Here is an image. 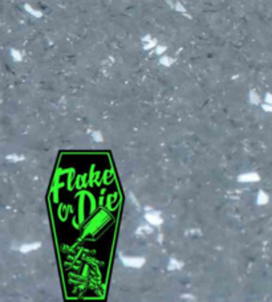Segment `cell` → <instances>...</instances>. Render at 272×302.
<instances>
[{"instance_id":"cell-1","label":"cell","mask_w":272,"mask_h":302,"mask_svg":"<svg viewBox=\"0 0 272 302\" xmlns=\"http://www.w3.org/2000/svg\"><path fill=\"white\" fill-rule=\"evenodd\" d=\"M120 259L124 262L125 266H129V268H141L145 264V259L143 257H125L121 254Z\"/></svg>"},{"instance_id":"cell-2","label":"cell","mask_w":272,"mask_h":302,"mask_svg":"<svg viewBox=\"0 0 272 302\" xmlns=\"http://www.w3.org/2000/svg\"><path fill=\"white\" fill-rule=\"evenodd\" d=\"M145 217H146V220L150 223L151 225H161V224H162V217H161L159 212H157V211H149V212H146Z\"/></svg>"},{"instance_id":"cell-3","label":"cell","mask_w":272,"mask_h":302,"mask_svg":"<svg viewBox=\"0 0 272 302\" xmlns=\"http://www.w3.org/2000/svg\"><path fill=\"white\" fill-rule=\"evenodd\" d=\"M238 180L240 183H252V182H259L260 178L255 172H248V174H242L238 178Z\"/></svg>"},{"instance_id":"cell-4","label":"cell","mask_w":272,"mask_h":302,"mask_svg":"<svg viewBox=\"0 0 272 302\" xmlns=\"http://www.w3.org/2000/svg\"><path fill=\"white\" fill-rule=\"evenodd\" d=\"M41 247L40 243H33V244H24L21 245V247L19 248V250L21 252V253H28V252L31 250H35V249H38Z\"/></svg>"},{"instance_id":"cell-5","label":"cell","mask_w":272,"mask_h":302,"mask_svg":"<svg viewBox=\"0 0 272 302\" xmlns=\"http://www.w3.org/2000/svg\"><path fill=\"white\" fill-rule=\"evenodd\" d=\"M24 8H25V11H27V12H28L29 15L35 16V18H41V16H43V12H40V11H37V9H35V8H32L29 4H25V5H24Z\"/></svg>"},{"instance_id":"cell-6","label":"cell","mask_w":272,"mask_h":302,"mask_svg":"<svg viewBox=\"0 0 272 302\" xmlns=\"http://www.w3.org/2000/svg\"><path fill=\"white\" fill-rule=\"evenodd\" d=\"M182 266L183 265H182L181 261L175 260V259H170V262H169V269L170 270H178V269H181Z\"/></svg>"},{"instance_id":"cell-7","label":"cell","mask_w":272,"mask_h":302,"mask_svg":"<svg viewBox=\"0 0 272 302\" xmlns=\"http://www.w3.org/2000/svg\"><path fill=\"white\" fill-rule=\"evenodd\" d=\"M171 5H173V8L175 9V11H178V12H181V13H183V15H186L187 18H190L187 13H186V8L183 7V5L181 4V2H178V0H175L174 3H171Z\"/></svg>"},{"instance_id":"cell-8","label":"cell","mask_w":272,"mask_h":302,"mask_svg":"<svg viewBox=\"0 0 272 302\" xmlns=\"http://www.w3.org/2000/svg\"><path fill=\"white\" fill-rule=\"evenodd\" d=\"M174 58H171V57H169V56H162V57L159 58V64L161 65H163V66H170L171 64L174 63Z\"/></svg>"},{"instance_id":"cell-9","label":"cell","mask_w":272,"mask_h":302,"mask_svg":"<svg viewBox=\"0 0 272 302\" xmlns=\"http://www.w3.org/2000/svg\"><path fill=\"white\" fill-rule=\"evenodd\" d=\"M267 201H268V196L265 195V192L264 191H259V194H258V201H256V203L259 205H262V204H265Z\"/></svg>"},{"instance_id":"cell-10","label":"cell","mask_w":272,"mask_h":302,"mask_svg":"<svg viewBox=\"0 0 272 302\" xmlns=\"http://www.w3.org/2000/svg\"><path fill=\"white\" fill-rule=\"evenodd\" d=\"M249 102L255 103V105H259V102H260V98H259V96L256 94V92H255V90L249 92Z\"/></svg>"},{"instance_id":"cell-11","label":"cell","mask_w":272,"mask_h":302,"mask_svg":"<svg viewBox=\"0 0 272 302\" xmlns=\"http://www.w3.org/2000/svg\"><path fill=\"white\" fill-rule=\"evenodd\" d=\"M11 56H12V58L15 61H18V63L23 60V54H21V52H19V50H16V49H11Z\"/></svg>"},{"instance_id":"cell-12","label":"cell","mask_w":272,"mask_h":302,"mask_svg":"<svg viewBox=\"0 0 272 302\" xmlns=\"http://www.w3.org/2000/svg\"><path fill=\"white\" fill-rule=\"evenodd\" d=\"M157 45H158V41L155 40V38H151V40L149 41V43H145V45H143V49H145V50H150V49L155 48Z\"/></svg>"},{"instance_id":"cell-13","label":"cell","mask_w":272,"mask_h":302,"mask_svg":"<svg viewBox=\"0 0 272 302\" xmlns=\"http://www.w3.org/2000/svg\"><path fill=\"white\" fill-rule=\"evenodd\" d=\"M7 159L11 160V162H20V160H23V156H19V155L12 154V155H8Z\"/></svg>"},{"instance_id":"cell-14","label":"cell","mask_w":272,"mask_h":302,"mask_svg":"<svg viewBox=\"0 0 272 302\" xmlns=\"http://www.w3.org/2000/svg\"><path fill=\"white\" fill-rule=\"evenodd\" d=\"M166 49H167V47H165V45H157V47H155V53H157V54H162Z\"/></svg>"},{"instance_id":"cell-15","label":"cell","mask_w":272,"mask_h":302,"mask_svg":"<svg viewBox=\"0 0 272 302\" xmlns=\"http://www.w3.org/2000/svg\"><path fill=\"white\" fill-rule=\"evenodd\" d=\"M93 138H94V141H97V142H102V137H101V134H100L98 131L93 133Z\"/></svg>"},{"instance_id":"cell-16","label":"cell","mask_w":272,"mask_h":302,"mask_svg":"<svg viewBox=\"0 0 272 302\" xmlns=\"http://www.w3.org/2000/svg\"><path fill=\"white\" fill-rule=\"evenodd\" d=\"M182 299H187V301H194V299H195V297H192V295H190V294H185V295H182Z\"/></svg>"},{"instance_id":"cell-17","label":"cell","mask_w":272,"mask_h":302,"mask_svg":"<svg viewBox=\"0 0 272 302\" xmlns=\"http://www.w3.org/2000/svg\"><path fill=\"white\" fill-rule=\"evenodd\" d=\"M263 108V110H265V111H272V106H271V103H267V105H263L262 106Z\"/></svg>"},{"instance_id":"cell-18","label":"cell","mask_w":272,"mask_h":302,"mask_svg":"<svg viewBox=\"0 0 272 302\" xmlns=\"http://www.w3.org/2000/svg\"><path fill=\"white\" fill-rule=\"evenodd\" d=\"M265 101H267L268 103L272 105V94H269V93H268V94H265Z\"/></svg>"},{"instance_id":"cell-19","label":"cell","mask_w":272,"mask_h":302,"mask_svg":"<svg viewBox=\"0 0 272 302\" xmlns=\"http://www.w3.org/2000/svg\"><path fill=\"white\" fill-rule=\"evenodd\" d=\"M150 40H151V36H150V35H146V36H143V37H142V41H143V43H149Z\"/></svg>"}]
</instances>
